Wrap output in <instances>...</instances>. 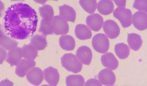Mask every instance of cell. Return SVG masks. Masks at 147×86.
Returning <instances> with one entry per match:
<instances>
[{
	"instance_id": "cell-1",
	"label": "cell",
	"mask_w": 147,
	"mask_h": 86,
	"mask_svg": "<svg viewBox=\"0 0 147 86\" xmlns=\"http://www.w3.org/2000/svg\"><path fill=\"white\" fill-rule=\"evenodd\" d=\"M3 20L7 36L15 40H25L33 36L37 30L38 17L30 5L18 2L9 6Z\"/></svg>"
},
{
	"instance_id": "cell-2",
	"label": "cell",
	"mask_w": 147,
	"mask_h": 86,
	"mask_svg": "<svg viewBox=\"0 0 147 86\" xmlns=\"http://www.w3.org/2000/svg\"><path fill=\"white\" fill-rule=\"evenodd\" d=\"M61 64L67 71L73 73H79L82 70V64L74 54H65L61 57Z\"/></svg>"
},
{
	"instance_id": "cell-3",
	"label": "cell",
	"mask_w": 147,
	"mask_h": 86,
	"mask_svg": "<svg viewBox=\"0 0 147 86\" xmlns=\"http://www.w3.org/2000/svg\"><path fill=\"white\" fill-rule=\"evenodd\" d=\"M92 45L96 52L99 53H106L110 47L109 39L102 33L96 34L92 39Z\"/></svg>"
},
{
	"instance_id": "cell-4",
	"label": "cell",
	"mask_w": 147,
	"mask_h": 86,
	"mask_svg": "<svg viewBox=\"0 0 147 86\" xmlns=\"http://www.w3.org/2000/svg\"><path fill=\"white\" fill-rule=\"evenodd\" d=\"M113 16L119 19L124 28L129 27L132 24V14L129 9L118 7L113 11Z\"/></svg>"
},
{
	"instance_id": "cell-5",
	"label": "cell",
	"mask_w": 147,
	"mask_h": 86,
	"mask_svg": "<svg viewBox=\"0 0 147 86\" xmlns=\"http://www.w3.org/2000/svg\"><path fill=\"white\" fill-rule=\"evenodd\" d=\"M53 24V34L55 35H65L69 30L68 22L60 15H56L52 20Z\"/></svg>"
},
{
	"instance_id": "cell-6",
	"label": "cell",
	"mask_w": 147,
	"mask_h": 86,
	"mask_svg": "<svg viewBox=\"0 0 147 86\" xmlns=\"http://www.w3.org/2000/svg\"><path fill=\"white\" fill-rule=\"evenodd\" d=\"M35 66V62L32 60L22 59L18 62L16 69V74L20 77H24L27 75L31 69Z\"/></svg>"
},
{
	"instance_id": "cell-7",
	"label": "cell",
	"mask_w": 147,
	"mask_h": 86,
	"mask_svg": "<svg viewBox=\"0 0 147 86\" xmlns=\"http://www.w3.org/2000/svg\"><path fill=\"white\" fill-rule=\"evenodd\" d=\"M104 32L110 39L116 38L120 34V28L115 21L108 19L103 24Z\"/></svg>"
},
{
	"instance_id": "cell-8",
	"label": "cell",
	"mask_w": 147,
	"mask_h": 86,
	"mask_svg": "<svg viewBox=\"0 0 147 86\" xmlns=\"http://www.w3.org/2000/svg\"><path fill=\"white\" fill-rule=\"evenodd\" d=\"M44 71L38 67H33L27 74V79L33 85H39L44 79Z\"/></svg>"
},
{
	"instance_id": "cell-9",
	"label": "cell",
	"mask_w": 147,
	"mask_h": 86,
	"mask_svg": "<svg viewBox=\"0 0 147 86\" xmlns=\"http://www.w3.org/2000/svg\"><path fill=\"white\" fill-rule=\"evenodd\" d=\"M132 23L134 27L138 30L143 31L147 28V15L146 13L138 11L132 16Z\"/></svg>"
},
{
	"instance_id": "cell-10",
	"label": "cell",
	"mask_w": 147,
	"mask_h": 86,
	"mask_svg": "<svg viewBox=\"0 0 147 86\" xmlns=\"http://www.w3.org/2000/svg\"><path fill=\"white\" fill-rule=\"evenodd\" d=\"M76 56L82 64L89 66L91 62L92 52L88 46H80L77 51Z\"/></svg>"
},
{
	"instance_id": "cell-11",
	"label": "cell",
	"mask_w": 147,
	"mask_h": 86,
	"mask_svg": "<svg viewBox=\"0 0 147 86\" xmlns=\"http://www.w3.org/2000/svg\"><path fill=\"white\" fill-rule=\"evenodd\" d=\"M44 79L50 85L55 86L58 84L60 79V74L57 69L53 68L52 66L47 67L44 71Z\"/></svg>"
},
{
	"instance_id": "cell-12",
	"label": "cell",
	"mask_w": 147,
	"mask_h": 86,
	"mask_svg": "<svg viewBox=\"0 0 147 86\" xmlns=\"http://www.w3.org/2000/svg\"><path fill=\"white\" fill-rule=\"evenodd\" d=\"M98 79L104 85H113L115 83V75L110 69H105L98 74Z\"/></svg>"
},
{
	"instance_id": "cell-13",
	"label": "cell",
	"mask_w": 147,
	"mask_h": 86,
	"mask_svg": "<svg viewBox=\"0 0 147 86\" xmlns=\"http://www.w3.org/2000/svg\"><path fill=\"white\" fill-rule=\"evenodd\" d=\"M103 18L99 14L97 13L88 15L86 19V23L89 28L96 32L100 30V29L103 26Z\"/></svg>"
},
{
	"instance_id": "cell-14",
	"label": "cell",
	"mask_w": 147,
	"mask_h": 86,
	"mask_svg": "<svg viewBox=\"0 0 147 86\" xmlns=\"http://www.w3.org/2000/svg\"><path fill=\"white\" fill-rule=\"evenodd\" d=\"M60 16L66 22H74L76 19V11L72 7L67 5H63L59 7Z\"/></svg>"
},
{
	"instance_id": "cell-15",
	"label": "cell",
	"mask_w": 147,
	"mask_h": 86,
	"mask_svg": "<svg viewBox=\"0 0 147 86\" xmlns=\"http://www.w3.org/2000/svg\"><path fill=\"white\" fill-rule=\"evenodd\" d=\"M22 57H23L22 49L19 47H16L9 51L7 53V58L6 61L7 63L10 64V66H17V64L20 62Z\"/></svg>"
},
{
	"instance_id": "cell-16",
	"label": "cell",
	"mask_w": 147,
	"mask_h": 86,
	"mask_svg": "<svg viewBox=\"0 0 147 86\" xmlns=\"http://www.w3.org/2000/svg\"><path fill=\"white\" fill-rule=\"evenodd\" d=\"M102 63L105 67L110 70L116 69L119 66V62L113 53L109 52L103 54L101 57Z\"/></svg>"
},
{
	"instance_id": "cell-17",
	"label": "cell",
	"mask_w": 147,
	"mask_h": 86,
	"mask_svg": "<svg viewBox=\"0 0 147 86\" xmlns=\"http://www.w3.org/2000/svg\"><path fill=\"white\" fill-rule=\"evenodd\" d=\"M75 35L80 40H88L91 38L92 32L88 26L77 24L75 27Z\"/></svg>"
},
{
	"instance_id": "cell-18",
	"label": "cell",
	"mask_w": 147,
	"mask_h": 86,
	"mask_svg": "<svg viewBox=\"0 0 147 86\" xmlns=\"http://www.w3.org/2000/svg\"><path fill=\"white\" fill-rule=\"evenodd\" d=\"M97 9L102 15H109L114 9L113 2L111 0H101L98 2Z\"/></svg>"
},
{
	"instance_id": "cell-19",
	"label": "cell",
	"mask_w": 147,
	"mask_h": 86,
	"mask_svg": "<svg viewBox=\"0 0 147 86\" xmlns=\"http://www.w3.org/2000/svg\"><path fill=\"white\" fill-rule=\"evenodd\" d=\"M127 41H128L129 47L134 51H138L140 49L143 43L141 36L134 32L129 34L127 36Z\"/></svg>"
},
{
	"instance_id": "cell-20",
	"label": "cell",
	"mask_w": 147,
	"mask_h": 86,
	"mask_svg": "<svg viewBox=\"0 0 147 86\" xmlns=\"http://www.w3.org/2000/svg\"><path fill=\"white\" fill-rule=\"evenodd\" d=\"M60 47L65 51H71L75 47V41L72 36H63L59 39Z\"/></svg>"
},
{
	"instance_id": "cell-21",
	"label": "cell",
	"mask_w": 147,
	"mask_h": 86,
	"mask_svg": "<svg viewBox=\"0 0 147 86\" xmlns=\"http://www.w3.org/2000/svg\"><path fill=\"white\" fill-rule=\"evenodd\" d=\"M30 42L37 50H44L47 46L46 36L38 35V34L32 36L30 40Z\"/></svg>"
},
{
	"instance_id": "cell-22",
	"label": "cell",
	"mask_w": 147,
	"mask_h": 86,
	"mask_svg": "<svg viewBox=\"0 0 147 86\" xmlns=\"http://www.w3.org/2000/svg\"><path fill=\"white\" fill-rule=\"evenodd\" d=\"M53 19H42L40 21V25L39 28V32L43 34V36H47L53 34Z\"/></svg>"
},
{
	"instance_id": "cell-23",
	"label": "cell",
	"mask_w": 147,
	"mask_h": 86,
	"mask_svg": "<svg viewBox=\"0 0 147 86\" xmlns=\"http://www.w3.org/2000/svg\"><path fill=\"white\" fill-rule=\"evenodd\" d=\"M22 49L24 58L34 60L38 57V50L32 44H25Z\"/></svg>"
},
{
	"instance_id": "cell-24",
	"label": "cell",
	"mask_w": 147,
	"mask_h": 86,
	"mask_svg": "<svg viewBox=\"0 0 147 86\" xmlns=\"http://www.w3.org/2000/svg\"><path fill=\"white\" fill-rule=\"evenodd\" d=\"M114 50H115L116 55L121 60L126 59L127 57H128L129 52H130L128 46L124 43H119V44H115Z\"/></svg>"
},
{
	"instance_id": "cell-25",
	"label": "cell",
	"mask_w": 147,
	"mask_h": 86,
	"mask_svg": "<svg viewBox=\"0 0 147 86\" xmlns=\"http://www.w3.org/2000/svg\"><path fill=\"white\" fill-rule=\"evenodd\" d=\"M18 42L15 39H13L11 38H8L5 34H2L1 36V46L2 48L7 50H11L13 48L17 47Z\"/></svg>"
},
{
	"instance_id": "cell-26",
	"label": "cell",
	"mask_w": 147,
	"mask_h": 86,
	"mask_svg": "<svg viewBox=\"0 0 147 86\" xmlns=\"http://www.w3.org/2000/svg\"><path fill=\"white\" fill-rule=\"evenodd\" d=\"M79 3L81 7L88 13H94L97 8V2L96 0H80Z\"/></svg>"
},
{
	"instance_id": "cell-27",
	"label": "cell",
	"mask_w": 147,
	"mask_h": 86,
	"mask_svg": "<svg viewBox=\"0 0 147 86\" xmlns=\"http://www.w3.org/2000/svg\"><path fill=\"white\" fill-rule=\"evenodd\" d=\"M67 86H82L85 85V79L81 75H69L65 79Z\"/></svg>"
},
{
	"instance_id": "cell-28",
	"label": "cell",
	"mask_w": 147,
	"mask_h": 86,
	"mask_svg": "<svg viewBox=\"0 0 147 86\" xmlns=\"http://www.w3.org/2000/svg\"><path fill=\"white\" fill-rule=\"evenodd\" d=\"M39 14L42 17V19H54V10L52 6L45 5L42 7H39Z\"/></svg>"
},
{
	"instance_id": "cell-29",
	"label": "cell",
	"mask_w": 147,
	"mask_h": 86,
	"mask_svg": "<svg viewBox=\"0 0 147 86\" xmlns=\"http://www.w3.org/2000/svg\"><path fill=\"white\" fill-rule=\"evenodd\" d=\"M133 7L141 12H146L147 1L146 0H136L134 2Z\"/></svg>"
},
{
	"instance_id": "cell-30",
	"label": "cell",
	"mask_w": 147,
	"mask_h": 86,
	"mask_svg": "<svg viewBox=\"0 0 147 86\" xmlns=\"http://www.w3.org/2000/svg\"><path fill=\"white\" fill-rule=\"evenodd\" d=\"M84 85L85 86H100L102 85H101V83L99 81V80H97L96 79H94V78H93V79H89V80H88L86 83H85V84Z\"/></svg>"
},
{
	"instance_id": "cell-31",
	"label": "cell",
	"mask_w": 147,
	"mask_h": 86,
	"mask_svg": "<svg viewBox=\"0 0 147 86\" xmlns=\"http://www.w3.org/2000/svg\"><path fill=\"white\" fill-rule=\"evenodd\" d=\"M115 4L119 6V7H124L126 5V0H115Z\"/></svg>"
},
{
	"instance_id": "cell-32",
	"label": "cell",
	"mask_w": 147,
	"mask_h": 86,
	"mask_svg": "<svg viewBox=\"0 0 147 86\" xmlns=\"http://www.w3.org/2000/svg\"><path fill=\"white\" fill-rule=\"evenodd\" d=\"M1 85H13V83L12 82L9 81L8 79H5L3 81L1 82Z\"/></svg>"
}]
</instances>
